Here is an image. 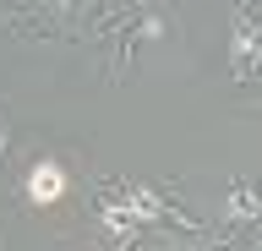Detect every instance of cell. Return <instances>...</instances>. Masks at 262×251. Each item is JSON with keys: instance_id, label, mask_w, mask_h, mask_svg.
I'll use <instances>...</instances> for the list:
<instances>
[{"instance_id": "6da1fadb", "label": "cell", "mask_w": 262, "mask_h": 251, "mask_svg": "<svg viewBox=\"0 0 262 251\" xmlns=\"http://www.w3.org/2000/svg\"><path fill=\"white\" fill-rule=\"evenodd\" d=\"M66 191H71V175H66L60 158H38L28 169V180H22V197L33 208H55V202H66Z\"/></svg>"}, {"instance_id": "7a4b0ae2", "label": "cell", "mask_w": 262, "mask_h": 251, "mask_svg": "<svg viewBox=\"0 0 262 251\" xmlns=\"http://www.w3.org/2000/svg\"><path fill=\"white\" fill-rule=\"evenodd\" d=\"M229 66H235V77H251V71H257V6H241V17H235Z\"/></svg>"}, {"instance_id": "3957f363", "label": "cell", "mask_w": 262, "mask_h": 251, "mask_svg": "<svg viewBox=\"0 0 262 251\" xmlns=\"http://www.w3.org/2000/svg\"><path fill=\"white\" fill-rule=\"evenodd\" d=\"M98 224H104L110 240H137V218L126 213V202H120V197H110L104 208H98Z\"/></svg>"}, {"instance_id": "277c9868", "label": "cell", "mask_w": 262, "mask_h": 251, "mask_svg": "<svg viewBox=\"0 0 262 251\" xmlns=\"http://www.w3.org/2000/svg\"><path fill=\"white\" fill-rule=\"evenodd\" d=\"M224 218H235V224H251L257 218V191L251 186H229V197H224Z\"/></svg>"}, {"instance_id": "5b68a950", "label": "cell", "mask_w": 262, "mask_h": 251, "mask_svg": "<svg viewBox=\"0 0 262 251\" xmlns=\"http://www.w3.org/2000/svg\"><path fill=\"white\" fill-rule=\"evenodd\" d=\"M6 148H11V126H6V115H0V158H6Z\"/></svg>"}]
</instances>
